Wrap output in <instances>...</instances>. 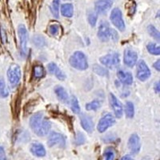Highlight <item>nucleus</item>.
Returning a JSON list of instances; mask_svg holds the SVG:
<instances>
[{
	"mask_svg": "<svg viewBox=\"0 0 160 160\" xmlns=\"http://www.w3.org/2000/svg\"><path fill=\"white\" fill-rule=\"evenodd\" d=\"M30 127L33 132L38 136L43 137L48 135L51 128V123L41 111L37 112L30 118Z\"/></svg>",
	"mask_w": 160,
	"mask_h": 160,
	"instance_id": "1",
	"label": "nucleus"
},
{
	"mask_svg": "<svg viewBox=\"0 0 160 160\" xmlns=\"http://www.w3.org/2000/svg\"><path fill=\"white\" fill-rule=\"evenodd\" d=\"M98 38L102 42H108L109 40H113L116 42L118 39V34L116 31L110 28L109 24L108 22L102 21L99 25L98 30Z\"/></svg>",
	"mask_w": 160,
	"mask_h": 160,
	"instance_id": "2",
	"label": "nucleus"
},
{
	"mask_svg": "<svg viewBox=\"0 0 160 160\" xmlns=\"http://www.w3.org/2000/svg\"><path fill=\"white\" fill-rule=\"evenodd\" d=\"M69 62L72 68L78 71H85L88 68V58L82 51H75L70 58Z\"/></svg>",
	"mask_w": 160,
	"mask_h": 160,
	"instance_id": "3",
	"label": "nucleus"
},
{
	"mask_svg": "<svg viewBox=\"0 0 160 160\" xmlns=\"http://www.w3.org/2000/svg\"><path fill=\"white\" fill-rule=\"evenodd\" d=\"M18 35L20 41V55L22 57H26L28 52V43L29 39L28 31L26 27L20 24L18 28Z\"/></svg>",
	"mask_w": 160,
	"mask_h": 160,
	"instance_id": "4",
	"label": "nucleus"
},
{
	"mask_svg": "<svg viewBox=\"0 0 160 160\" xmlns=\"http://www.w3.org/2000/svg\"><path fill=\"white\" fill-rule=\"evenodd\" d=\"M99 61L106 68L114 69L119 65L120 57L118 53H110L101 57L99 58Z\"/></svg>",
	"mask_w": 160,
	"mask_h": 160,
	"instance_id": "5",
	"label": "nucleus"
},
{
	"mask_svg": "<svg viewBox=\"0 0 160 160\" xmlns=\"http://www.w3.org/2000/svg\"><path fill=\"white\" fill-rule=\"evenodd\" d=\"M22 76L21 68L18 64H12L8 70V78L12 86H17Z\"/></svg>",
	"mask_w": 160,
	"mask_h": 160,
	"instance_id": "6",
	"label": "nucleus"
},
{
	"mask_svg": "<svg viewBox=\"0 0 160 160\" xmlns=\"http://www.w3.org/2000/svg\"><path fill=\"white\" fill-rule=\"evenodd\" d=\"M48 144L50 148H63L66 147V138L60 133L52 131L48 138Z\"/></svg>",
	"mask_w": 160,
	"mask_h": 160,
	"instance_id": "7",
	"label": "nucleus"
},
{
	"mask_svg": "<svg viewBox=\"0 0 160 160\" xmlns=\"http://www.w3.org/2000/svg\"><path fill=\"white\" fill-rule=\"evenodd\" d=\"M111 21L117 29L120 31H123L126 28L125 22H124L123 18H122V11H120L119 8H114L111 13Z\"/></svg>",
	"mask_w": 160,
	"mask_h": 160,
	"instance_id": "8",
	"label": "nucleus"
},
{
	"mask_svg": "<svg viewBox=\"0 0 160 160\" xmlns=\"http://www.w3.org/2000/svg\"><path fill=\"white\" fill-rule=\"evenodd\" d=\"M115 123V118L111 114H108L102 117V118L98 121L97 129L100 133L105 132L108 128L112 127Z\"/></svg>",
	"mask_w": 160,
	"mask_h": 160,
	"instance_id": "9",
	"label": "nucleus"
},
{
	"mask_svg": "<svg viewBox=\"0 0 160 160\" xmlns=\"http://www.w3.org/2000/svg\"><path fill=\"white\" fill-rule=\"evenodd\" d=\"M109 102L111 109L113 110V111L115 113L116 118H122V115H123V108H122V103L120 102L119 100L117 98V97L115 96L114 94H112V93H110L109 94Z\"/></svg>",
	"mask_w": 160,
	"mask_h": 160,
	"instance_id": "10",
	"label": "nucleus"
},
{
	"mask_svg": "<svg viewBox=\"0 0 160 160\" xmlns=\"http://www.w3.org/2000/svg\"><path fill=\"white\" fill-rule=\"evenodd\" d=\"M151 70L148 68V64L144 62L143 60H140L138 62V68H137V78L140 81H146L151 77Z\"/></svg>",
	"mask_w": 160,
	"mask_h": 160,
	"instance_id": "11",
	"label": "nucleus"
},
{
	"mask_svg": "<svg viewBox=\"0 0 160 160\" xmlns=\"http://www.w3.org/2000/svg\"><path fill=\"white\" fill-rule=\"evenodd\" d=\"M137 61H138V55H137L136 51H135L131 48H127L124 51V64L129 68H133L136 64Z\"/></svg>",
	"mask_w": 160,
	"mask_h": 160,
	"instance_id": "12",
	"label": "nucleus"
},
{
	"mask_svg": "<svg viewBox=\"0 0 160 160\" xmlns=\"http://www.w3.org/2000/svg\"><path fill=\"white\" fill-rule=\"evenodd\" d=\"M128 146L132 155H137L141 148V142H140V138L138 135L136 134L131 135L128 140Z\"/></svg>",
	"mask_w": 160,
	"mask_h": 160,
	"instance_id": "13",
	"label": "nucleus"
},
{
	"mask_svg": "<svg viewBox=\"0 0 160 160\" xmlns=\"http://www.w3.org/2000/svg\"><path fill=\"white\" fill-rule=\"evenodd\" d=\"M114 0H96L95 2V11L98 14H106L113 5Z\"/></svg>",
	"mask_w": 160,
	"mask_h": 160,
	"instance_id": "14",
	"label": "nucleus"
},
{
	"mask_svg": "<svg viewBox=\"0 0 160 160\" xmlns=\"http://www.w3.org/2000/svg\"><path fill=\"white\" fill-rule=\"evenodd\" d=\"M80 122H81L82 128L87 132L91 133L94 131V122H93L91 116H89L88 115H85V114H82L80 116Z\"/></svg>",
	"mask_w": 160,
	"mask_h": 160,
	"instance_id": "15",
	"label": "nucleus"
},
{
	"mask_svg": "<svg viewBox=\"0 0 160 160\" xmlns=\"http://www.w3.org/2000/svg\"><path fill=\"white\" fill-rule=\"evenodd\" d=\"M30 151L32 153L33 155H35L36 157H44L47 154L45 148L42 144L39 143V142H34L31 145L30 148Z\"/></svg>",
	"mask_w": 160,
	"mask_h": 160,
	"instance_id": "16",
	"label": "nucleus"
},
{
	"mask_svg": "<svg viewBox=\"0 0 160 160\" xmlns=\"http://www.w3.org/2000/svg\"><path fill=\"white\" fill-rule=\"evenodd\" d=\"M117 76L120 80V82L125 85H131L133 83V76L129 71L119 70L117 73Z\"/></svg>",
	"mask_w": 160,
	"mask_h": 160,
	"instance_id": "17",
	"label": "nucleus"
},
{
	"mask_svg": "<svg viewBox=\"0 0 160 160\" xmlns=\"http://www.w3.org/2000/svg\"><path fill=\"white\" fill-rule=\"evenodd\" d=\"M48 68L49 72L51 73V74H52V75H55L58 79L63 81L66 78L65 74L58 68V66H57L55 62H51V63L48 64Z\"/></svg>",
	"mask_w": 160,
	"mask_h": 160,
	"instance_id": "18",
	"label": "nucleus"
},
{
	"mask_svg": "<svg viewBox=\"0 0 160 160\" xmlns=\"http://www.w3.org/2000/svg\"><path fill=\"white\" fill-rule=\"evenodd\" d=\"M55 93L61 102H64V103L68 102L69 96H68V92H67V91H66L63 87H62V86H56L55 88Z\"/></svg>",
	"mask_w": 160,
	"mask_h": 160,
	"instance_id": "19",
	"label": "nucleus"
},
{
	"mask_svg": "<svg viewBox=\"0 0 160 160\" xmlns=\"http://www.w3.org/2000/svg\"><path fill=\"white\" fill-rule=\"evenodd\" d=\"M61 13L62 16L71 18L74 15V7L71 3H65L61 6Z\"/></svg>",
	"mask_w": 160,
	"mask_h": 160,
	"instance_id": "20",
	"label": "nucleus"
},
{
	"mask_svg": "<svg viewBox=\"0 0 160 160\" xmlns=\"http://www.w3.org/2000/svg\"><path fill=\"white\" fill-rule=\"evenodd\" d=\"M33 74L35 78H42L46 75V71L42 65H35L33 69Z\"/></svg>",
	"mask_w": 160,
	"mask_h": 160,
	"instance_id": "21",
	"label": "nucleus"
},
{
	"mask_svg": "<svg viewBox=\"0 0 160 160\" xmlns=\"http://www.w3.org/2000/svg\"><path fill=\"white\" fill-rule=\"evenodd\" d=\"M59 7H60V1L59 0H53L52 3L51 4L50 9L52 15L58 18L59 16Z\"/></svg>",
	"mask_w": 160,
	"mask_h": 160,
	"instance_id": "22",
	"label": "nucleus"
},
{
	"mask_svg": "<svg viewBox=\"0 0 160 160\" xmlns=\"http://www.w3.org/2000/svg\"><path fill=\"white\" fill-rule=\"evenodd\" d=\"M115 151L114 148H106L103 152V159L104 160H115Z\"/></svg>",
	"mask_w": 160,
	"mask_h": 160,
	"instance_id": "23",
	"label": "nucleus"
},
{
	"mask_svg": "<svg viewBox=\"0 0 160 160\" xmlns=\"http://www.w3.org/2000/svg\"><path fill=\"white\" fill-rule=\"evenodd\" d=\"M125 113L127 117L132 118L135 115V107L131 102H127L125 106Z\"/></svg>",
	"mask_w": 160,
	"mask_h": 160,
	"instance_id": "24",
	"label": "nucleus"
},
{
	"mask_svg": "<svg viewBox=\"0 0 160 160\" xmlns=\"http://www.w3.org/2000/svg\"><path fill=\"white\" fill-rule=\"evenodd\" d=\"M70 104H71V111L75 114H79L80 113V106L78 103V101L75 96H72L70 100Z\"/></svg>",
	"mask_w": 160,
	"mask_h": 160,
	"instance_id": "25",
	"label": "nucleus"
},
{
	"mask_svg": "<svg viewBox=\"0 0 160 160\" xmlns=\"http://www.w3.org/2000/svg\"><path fill=\"white\" fill-rule=\"evenodd\" d=\"M93 71L97 74V75H100V76H108V71L106 69L103 67L98 65V64H95L93 66Z\"/></svg>",
	"mask_w": 160,
	"mask_h": 160,
	"instance_id": "26",
	"label": "nucleus"
},
{
	"mask_svg": "<svg viewBox=\"0 0 160 160\" xmlns=\"http://www.w3.org/2000/svg\"><path fill=\"white\" fill-rule=\"evenodd\" d=\"M147 49L148 51L153 55H160V49L159 47L157 46V44L154 42H150L147 46Z\"/></svg>",
	"mask_w": 160,
	"mask_h": 160,
	"instance_id": "27",
	"label": "nucleus"
},
{
	"mask_svg": "<svg viewBox=\"0 0 160 160\" xmlns=\"http://www.w3.org/2000/svg\"><path fill=\"white\" fill-rule=\"evenodd\" d=\"M101 107V102L99 100H93L91 102L86 104V110L87 111H96Z\"/></svg>",
	"mask_w": 160,
	"mask_h": 160,
	"instance_id": "28",
	"label": "nucleus"
},
{
	"mask_svg": "<svg viewBox=\"0 0 160 160\" xmlns=\"http://www.w3.org/2000/svg\"><path fill=\"white\" fill-rule=\"evenodd\" d=\"M148 31L149 33V35L152 37L153 38H155L156 41L159 42L160 39V34L159 31L156 29L153 25H149L148 28Z\"/></svg>",
	"mask_w": 160,
	"mask_h": 160,
	"instance_id": "29",
	"label": "nucleus"
},
{
	"mask_svg": "<svg viewBox=\"0 0 160 160\" xmlns=\"http://www.w3.org/2000/svg\"><path fill=\"white\" fill-rule=\"evenodd\" d=\"M88 22L90 23V25L91 27H95L97 22V19H98V13L96 11H90L88 13Z\"/></svg>",
	"mask_w": 160,
	"mask_h": 160,
	"instance_id": "30",
	"label": "nucleus"
},
{
	"mask_svg": "<svg viewBox=\"0 0 160 160\" xmlns=\"http://www.w3.org/2000/svg\"><path fill=\"white\" fill-rule=\"evenodd\" d=\"M8 95H9V92H8L5 81L3 79H0V97L6 98L8 96Z\"/></svg>",
	"mask_w": 160,
	"mask_h": 160,
	"instance_id": "31",
	"label": "nucleus"
},
{
	"mask_svg": "<svg viewBox=\"0 0 160 160\" xmlns=\"http://www.w3.org/2000/svg\"><path fill=\"white\" fill-rule=\"evenodd\" d=\"M33 41H34V44L38 48H42L45 45V38L42 36H38V35L35 36L33 38Z\"/></svg>",
	"mask_w": 160,
	"mask_h": 160,
	"instance_id": "32",
	"label": "nucleus"
},
{
	"mask_svg": "<svg viewBox=\"0 0 160 160\" xmlns=\"http://www.w3.org/2000/svg\"><path fill=\"white\" fill-rule=\"evenodd\" d=\"M48 31H49V33L51 35H53V36H56L57 35H58V33H59L60 31L59 25L55 23L51 24V25H50Z\"/></svg>",
	"mask_w": 160,
	"mask_h": 160,
	"instance_id": "33",
	"label": "nucleus"
},
{
	"mask_svg": "<svg viewBox=\"0 0 160 160\" xmlns=\"http://www.w3.org/2000/svg\"><path fill=\"white\" fill-rule=\"evenodd\" d=\"M75 144L77 146L82 145V144L85 143L86 142V138L82 132H78L76 135V137H75Z\"/></svg>",
	"mask_w": 160,
	"mask_h": 160,
	"instance_id": "34",
	"label": "nucleus"
},
{
	"mask_svg": "<svg viewBox=\"0 0 160 160\" xmlns=\"http://www.w3.org/2000/svg\"><path fill=\"white\" fill-rule=\"evenodd\" d=\"M0 160H7V156L3 148L0 146Z\"/></svg>",
	"mask_w": 160,
	"mask_h": 160,
	"instance_id": "35",
	"label": "nucleus"
},
{
	"mask_svg": "<svg viewBox=\"0 0 160 160\" xmlns=\"http://www.w3.org/2000/svg\"><path fill=\"white\" fill-rule=\"evenodd\" d=\"M159 82H156L155 83V86H154V90H155V93H157V94H158L160 91V89H159Z\"/></svg>",
	"mask_w": 160,
	"mask_h": 160,
	"instance_id": "36",
	"label": "nucleus"
},
{
	"mask_svg": "<svg viewBox=\"0 0 160 160\" xmlns=\"http://www.w3.org/2000/svg\"><path fill=\"white\" fill-rule=\"evenodd\" d=\"M159 64H160V62H159V60H157L156 62H155V63L153 64V67H154V68H155V70H157V71H160V66H159Z\"/></svg>",
	"mask_w": 160,
	"mask_h": 160,
	"instance_id": "37",
	"label": "nucleus"
},
{
	"mask_svg": "<svg viewBox=\"0 0 160 160\" xmlns=\"http://www.w3.org/2000/svg\"><path fill=\"white\" fill-rule=\"evenodd\" d=\"M120 160H134V158H133L131 155H125V156L122 157V158H121Z\"/></svg>",
	"mask_w": 160,
	"mask_h": 160,
	"instance_id": "38",
	"label": "nucleus"
},
{
	"mask_svg": "<svg viewBox=\"0 0 160 160\" xmlns=\"http://www.w3.org/2000/svg\"><path fill=\"white\" fill-rule=\"evenodd\" d=\"M142 160H151V159H150L149 158H148V157H146V158H142Z\"/></svg>",
	"mask_w": 160,
	"mask_h": 160,
	"instance_id": "39",
	"label": "nucleus"
}]
</instances>
